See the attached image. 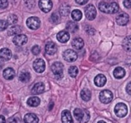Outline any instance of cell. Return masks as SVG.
<instances>
[{
  "instance_id": "obj_18",
  "label": "cell",
  "mask_w": 131,
  "mask_h": 123,
  "mask_svg": "<svg viewBox=\"0 0 131 123\" xmlns=\"http://www.w3.org/2000/svg\"><path fill=\"white\" fill-rule=\"evenodd\" d=\"M107 82V78L103 74H98L97 76H96L95 79H94V83L97 87H102L105 85Z\"/></svg>"
},
{
  "instance_id": "obj_37",
  "label": "cell",
  "mask_w": 131,
  "mask_h": 123,
  "mask_svg": "<svg viewBox=\"0 0 131 123\" xmlns=\"http://www.w3.org/2000/svg\"><path fill=\"white\" fill-rule=\"evenodd\" d=\"M8 0H0V8H6L8 7Z\"/></svg>"
},
{
  "instance_id": "obj_42",
  "label": "cell",
  "mask_w": 131,
  "mask_h": 123,
  "mask_svg": "<svg viewBox=\"0 0 131 123\" xmlns=\"http://www.w3.org/2000/svg\"><path fill=\"white\" fill-rule=\"evenodd\" d=\"M0 123H5V119L3 116H0Z\"/></svg>"
},
{
  "instance_id": "obj_23",
  "label": "cell",
  "mask_w": 131,
  "mask_h": 123,
  "mask_svg": "<svg viewBox=\"0 0 131 123\" xmlns=\"http://www.w3.org/2000/svg\"><path fill=\"white\" fill-rule=\"evenodd\" d=\"M40 99L37 96H32L28 98V100H27V103L29 106L31 107H37L39 104H40Z\"/></svg>"
},
{
  "instance_id": "obj_2",
  "label": "cell",
  "mask_w": 131,
  "mask_h": 123,
  "mask_svg": "<svg viewBox=\"0 0 131 123\" xmlns=\"http://www.w3.org/2000/svg\"><path fill=\"white\" fill-rule=\"evenodd\" d=\"M74 116L80 123H87L90 119L89 113L87 110H82L81 109H75L74 111Z\"/></svg>"
},
{
  "instance_id": "obj_16",
  "label": "cell",
  "mask_w": 131,
  "mask_h": 123,
  "mask_svg": "<svg viewBox=\"0 0 131 123\" xmlns=\"http://www.w3.org/2000/svg\"><path fill=\"white\" fill-rule=\"evenodd\" d=\"M57 39L61 43H66L70 39V34L67 31H61L58 33Z\"/></svg>"
},
{
  "instance_id": "obj_32",
  "label": "cell",
  "mask_w": 131,
  "mask_h": 123,
  "mask_svg": "<svg viewBox=\"0 0 131 123\" xmlns=\"http://www.w3.org/2000/svg\"><path fill=\"white\" fill-rule=\"evenodd\" d=\"M7 21H8V24H15L18 21V17L15 15H10L8 17Z\"/></svg>"
},
{
  "instance_id": "obj_1",
  "label": "cell",
  "mask_w": 131,
  "mask_h": 123,
  "mask_svg": "<svg viewBox=\"0 0 131 123\" xmlns=\"http://www.w3.org/2000/svg\"><path fill=\"white\" fill-rule=\"evenodd\" d=\"M119 5L117 2H102L99 4V9L108 14H115L119 11Z\"/></svg>"
},
{
  "instance_id": "obj_3",
  "label": "cell",
  "mask_w": 131,
  "mask_h": 123,
  "mask_svg": "<svg viewBox=\"0 0 131 123\" xmlns=\"http://www.w3.org/2000/svg\"><path fill=\"white\" fill-rule=\"evenodd\" d=\"M51 70L57 80L61 79L63 77L64 66L61 62H55L51 65Z\"/></svg>"
},
{
  "instance_id": "obj_44",
  "label": "cell",
  "mask_w": 131,
  "mask_h": 123,
  "mask_svg": "<svg viewBox=\"0 0 131 123\" xmlns=\"http://www.w3.org/2000/svg\"><path fill=\"white\" fill-rule=\"evenodd\" d=\"M97 123H106L104 121H99Z\"/></svg>"
},
{
  "instance_id": "obj_31",
  "label": "cell",
  "mask_w": 131,
  "mask_h": 123,
  "mask_svg": "<svg viewBox=\"0 0 131 123\" xmlns=\"http://www.w3.org/2000/svg\"><path fill=\"white\" fill-rule=\"evenodd\" d=\"M68 73L71 77H76L78 73V69L75 66H71L68 70Z\"/></svg>"
},
{
  "instance_id": "obj_7",
  "label": "cell",
  "mask_w": 131,
  "mask_h": 123,
  "mask_svg": "<svg viewBox=\"0 0 131 123\" xmlns=\"http://www.w3.org/2000/svg\"><path fill=\"white\" fill-rule=\"evenodd\" d=\"M84 12H85L86 18L90 21L94 20L96 17V15H97L96 8L93 5H88L84 9Z\"/></svg>"
},
{
  "instance_id": "obj_6",
  "label": "cell",
  "mask_w": 131,
  "mask_h": 123,
  "mask_svg": "<svg viewBox=\"0 0 131 123\" xmlns=\"http://www.w3.org/2000/svg\"><path fill=\"white\" fill-rule=\"evenodd\" d=\"M26 24L27 26L30 28V29H32V30H36L38 29L39 27H40V24H41V21L39 20L38 18L37 17H30L27 19L26 21Z\"/></svg>"
},
{
  "instance_id": "obj_11",
  "label": "cell",
  "mask_w": 131,
  "mask_h": 123,
  "mask_svg": "<svg viewBox=\"0 0 131 123\" xmlns=\"http://www.w3.org/2000/svg\"><path fill=\"white\" fill-rule=\"evenodd\" d=\"M28 41V38L25 34H17L13 38V43L16 46H23Z\"/></svg>"
},
{
  "instance_id": "obj_14",
  "label": "cell",
  "mask_w": 131,
  "mask_h": 123,
  "mask_svg": "<svg viewBox=\"0 0 131 123\" xmlns=\"http://www.w3.org/2000/svg\"><path fill=\"white\" fill-rule=\"evenodd\" d=\"M45 90V85L43 83H37L34 85V87L31 89V93L34 95H38L41 94L44 92Z\"/></svg>"
},
{
  "instance_id": "obj_10",
  "label": "cell",
  "mask_w": 131,
  "mask_h": 123,
  "mask_svg": "<svg viewBox=\"0 0 131 123\" xmlns=\"http://www.w3.org/2000/svg\"><path fill=\"white\" fill-rule=\"evenodd\" d=\"M33 67L37 73H42L45 70V62L44 61V60L38 58L34 61Z\"/></svg>"
},
{
  "instance_id": "obj_17",
  "label": "cell",
  "mask_w": 131,
  "mask_h": 123,
  "mask_svg": "<svg viewBox=\"0 0 131 123\" xmlns=\"http://www.w3.org/2000/svg\"><path fill=\"white\" fill-rule=\"evenodd\" d=\"M12 57V52L8 48H2L0 50V59L2 60H8Z\"/></svg>"
},
{
  "instance_id": "obj_12",
  "label": "cell",
  "mask_w": 131,
  "mask_h": 123,
  "mask_svg": "<svg viewBox=\"0 0 131 123\" xmlns=\"http://www.w3.org/2000/svg\"><path fill=\"white\" fill-rule=\"evenodd\" d=\"M116 21H117V23L119 24V25H126L128 21H129V15L127 14V13H121L119 15L117 16L116 18Z\"/></svg>"
},
{
  "instance_id": "obj_29",
  "label": "cell",
  "mask_w": 131,
  "mask_h": 123,
  "mask_svg": "<svg viewBox=\"0 0 131 123\" xmlns=\"http://www.w3.org/2000/svg\"><path fill=\"white\" fill-rule=\"evenodd\" d=\"M71 17L74 19V21H78L82 18V12L80 10H78V9H75V10H74L71 12Z\"/></svg>"
},
{
  "instance_id": "obj_20",
  "label": "cell",
  "mask_w": 131,
  "mask_h": 123,
  "mask_svg": "<svg viewBox=\"0 0 131 123\" xmlns=\"http://www.w3.org/2000/svg\"><path fill=\"white\" fill-rule=\"evenodd\" d=\"M15 76V70L11 68V67H8V68H6L5 70H4L3 71V77L6 80H12Z\"/></svg>"
},
{
  "instance_id": "obj_26",
  "label": "cell",
  "mask_w": 131,
  "mask_h": 123,
  "mask_svg": "<svg viewBox=\"0 0 131 123\" xmlns=\"http://www.w3.org/2000/svg\"><path fill=\"white\" fill-rule=\"evenodd\" d=\"M81 99L84 101H89L91 98V93L89 90L88 89H84L83 90H81Z\"/></svg>"
},
{
  "instance_id": "obj_8",
  "label": "cell",
  "mask_w": 131,
  "mask_h": 123,
  "mask_svg": "<svg viewBox=\"0 0 131 123\" xmlns=\"http://www.w3.org/2000/svg\"><path fill=\"white\" fill-rule=\"evenodd\" d=\"M63 57L68 62H74L78 58V54L74 51L71 49H68L64 52Z\"/></svg>"
},
{
  "instance_id": "obj_4",
  "label": "cell",
  "mask_w": 131,
  "mask_h": 123,
  "mask_svg": "<svg viewBox=\"0 0 131 123\" xmlns=\"http://www.w3.org/2000/svg\"><path fill=\"white\" fill-rule=\"evenodd\" d=\"M128 109H127V106L126 104L120 103H117L114 108V113L117 115V116L120 117V118H123L125 117L127 114Z\"/></svg>"
},
{
  "instance_id": "obj_21",
  "label": "cell",
  "mask_w": 131,
  "mask_h": 123,
  "mask_svg": "<svg viewBox=\"0 0 131 123\" xmlns=\"http://www.w3.org/2000/svg\"><path fill=\"white\" fill-rule=\"evenodd\" d=\"M125 74H126V72H125V70L123 67H117L114 70V76L117 79H121V78H123L125 76Z\"/></svg>"
},
{
  "instance_id": "obj_28",
  "label": "cell",
  "mask_w": 131,
  "mask_h": 123,
  "mask_svg": "<svg viewBox=\"0 0 131 123\" xmlns=\"http://www.w3.org/2000/svg\"><path fill=\"white\" fill-rule=\"evenodd\" d=\"M31 79V74L28 72H21L19 75V80L22 83H27Z\"/></svg>"
},
{
  "instance_id": "obj_39",
  "label": "cell",
  "mask_w": 131,
  "mask_h": 123,
  "mask_svg": "<svg viewBox=\"0 0 131 123\" xmlns=\"http://www.w3.org/2000/svg\"><path fill=\"white\" fill-rule=\"evenodd\" d=\"M124 5L126 8H131V0H124Z\"/></svg>"
},
{
  "instance_id": "obj_27",
  "label": "cell",
  "mask_w": 131,
  "mask_h": 123,
  "mask_svg": "<svg viewBox=\"0 0 131 123\" xmlns=\"http://www.w3.org/2000/svg\"><path fill=\"white\" fill-rule=\"evenodd\" d=\"M123 47L127 51H131V36H127L124 39Z\"/></svg>"
},
{
  "instance_id": "obj_34",
  "label": "cell",
  "mask_w": 131,
  "mask_h": 123,
  "mask_svg": "<svg viewBox=\"0 0 131 123\" xmlns=\"http://www.w3.org/2000/svg\"><path fill=\"white\" fill-rule=\"evenodd\" d=\"M26 6L29 8H32L35 5V0H24Z\"/></svg>"
},
{
  "instance_id": "obj_19",
  "label": "cell",
  "mask_w": 131,
  "mask_h": 123,
  "mask_svg": "<svg viewBox=\"0 0 131 123\" xmlns=\"http://www.w3.org/2000/svg\"><path fill=\"white\" fill-rule=\"evenodd\" d=\"M25 123H38V118L34 113H28L24 117Z\"/></svg>"
},
{
  "instance_id": "obj_33",
  "label": "cell",
  "mask_w": 131,
  "mask_h": 123,
  "mask_svg": "<svg viewBox=\"0 0 131 123\" xmlns=\"http://www.w3.org/2000/svg\"><path fill=\"white\" fill-rule=\"evenodd\" d=\"M8 23L5 20H0V31H5L8 28Z\"/></svg>"
},
{
  "instance_id": "obj_5",
  "label": "cell",
  "mask_w": 131,
  "mask_h": 123,
  "mask_svg": "<svg viewBox=\"0 0 131 123\" xmlns=\"http://www.w3.org/2000/svg\"><path fill=\"white\" fill-rule=\"evenodd\" d=\"M113 93L110 91V90H103L100 93V95H99V98H100V100L101 103H104V104H107V103H110L112 100H113Z\"/></svg>"
},
{
  "instance_id": "obj_9",
  "label": "cell",
  "mask_w": 131,
  "mask_h": 123,
  "mask_svg": "<svg viewBox=\"0 0 131 123\" xmlns=\"http://www.w3.org/2000/svg\"><path fill=\"white\" fill-rule=\"evenodd\" d=\"M52 5L53 4H52L51 0H39L38 2V6L40 9L45 13L51 10Z\"/></svg>"
},
{
  "instance_id": "obj_41",
  "label": "cell",
  "mask_w": 131,
  "mask_h": 123,
  "mask_svg": "<svg viewBox=\"0 0 131 123\" xmlns=\"http://www.w3.org/2000/svg\"><path fill=\"white\" fill-rule=\"evenodd\" d=\"M75 1L79 5H84L88 2V0H75Z\"/></svg>"
},
{
  "instance_id": "obj_40",
  "label": "cell",
  "mask_w": 131,
  "mask_h": 123,
  "mask_svg": "<svg viewBox=\"0 0 131 123\" xmlns=\"http://www.w3.org/2000/svg\"><path fill=\"white\" fill-rule=\"evenodd\" d=\"M126 90L127 92V93L129 95L131 96V82H130L127 85V87H126Z\"/></svg>"
},
{
  "instance_id": "obj_30",
  "label": "cell",
  "mask_w": 131,
  "mask_h": 123,
  "mask_svg": "<svg viewBox=\"0 0 131 123\" xmlns=\"http://www.w3.org/2000/svg\"><path fill=\"white\" fill-rule=\"evenodd\" d=\"M60 12H61V15L63 16L68 15V14L70 12V7L67 5H63L60 8Z\"/></svg>"
},
{
  "instance_id": "obj_35",
  "label": "cell",
  "mask_w": 131,
  "mask_h": 123,
  "mask_svg": "<svg viewBox=\"0 0 131 123\" xmlns=\"http://www.w3.org/2000/svg\"><path fill=\"white\" fill-rule=\"evenodd\" d=\"M41 51V48L39 47V46L38 45H35L32 48H31V52L34 55H38L40 54Z\"/></svg>"
},
{
  "instance_id": "obj_25",
  "label": "cell",
  "mask_w": 131,
  "mask_h": 123,
  "mask_svg": "<svg viewBox=\"0 0 131 123\" xmlns=\"http://www.w3.org/2000/svg\"><path fill=\"white\" fill-rule=\"evenodd\" d=\"M66 28H67V30L70 32H72V33H74L76 32L78 30V25L76 22L74 21H68L67 25H66Z\"/></svg>"
},
{
  "instance_id": "obj_43",
  "label": "cell",
  "mask_w": 131,
  "mask_h": 123,
  "mask_svg": "<svg viewBox=\"0 0 131 123\" xmlns=\"http://www.w3.org/2000/svg\"><path fill=\"white\" fill-rule=\"evenodd\" d=\"M53 106H54V103H51V106H50V107H49V110H51L52 108H53Z\"/></svg>"
},
{
  "instance_id": "obj_13",
  "label": "cell",
  "mask_w": 131,
  "mask_h": 123,
  "mask_svg": "<svg viewBox=\"0 0 131 123\" xmlns=\"http://www.w3.org/2000/svg\"><path fill=\"white\" fill-rule=\"evenodd\" d=\"M45 51L48 54L53 55L57 51L56 44L52 41H48L45 44Z\"/></svg>"
},
{
  "instance_id": "obj_15",
  "label": "cell",
  "mask_w": 131,
  "mask_h": 123,
  "mask_svg": "<svg viewBox=\"0 0 131 123\" xmlns=\"http://www.w3.org/2000/svg\"><path fill=\"white\" fill-rule=\"evenodd\" d=\"M61 122L62 123H74L70 111L64 110L61 113Z\"/></svg>"
},
{
  "instance_id": "obj_22",
  "label": "cell",
  "mask_w": 131,
  "mask_h": 123,
  "mask_svg": "<svg viewBox=\"0 0 131 123\" xmlns=\"http://www.w3.org/2000/svg\"><path fill=\"white\" fill-rule=\"evenodd\" d=\"M84 45V41L82 38H74L72 41V46L77 49V50H81L83 48Z\"/></svg>"
},
{
  "instance_id": "obj_36",
  "label": "cell",
  "mask_w": 131,
  "mask_h": 123,
  "mask_svg": "<svg viewBox=\"0 0 131 123\" xmlns=\"http://www.w3.org/2000/svg\"><path fill=\"white\" fill-rule=\"evenodd\" d=\"M51 21L53 23H57L59 21V16L57 13H53L51 17Z\"/></svg>"
},
{
  "instance_id": "obj_38",
  "label": "cell",
  "mask_w": 131,
  "mask_h": 123,
  "mask_svg": "<svg viewBox=\"0 0 131 123\" xmlns=\"http://www.w3.org/2000/svg\"><path fill=\"white\" fill-rule=\"evenodd\" d=\"M8 123H21L19 118L17 117H13L8 119Z\"/></svg>"
},
{
  "instance_id": "obj_24",
  "label": "cell",
  "mask_w": 131,
  "mask_h": 123,
  "mask_svg": "<svg viewBox=\"0 0 131 123\" xmlns=\"http://www.w3.org/2000/svg\"><path fill=\"white\" fill-rule=\"evenodd\" d=\"M21 31V28L20 26L18 25H14L12 27H11L8 30V34L9 36H12V35H17L19 34Z\"/></svg>"
}]
</instances>
